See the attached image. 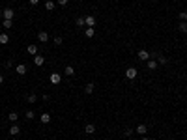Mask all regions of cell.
Segmentation results:
<instances>
[{
	"mask_svg": "<svg viewBox=\"0 0 187 140\" xmlns=\"http://www.w3.org/2000/svg\"><path fill=\"white\" fill-rule=\"evenodd\" d=\"M137 75H139V69L137 67H127V69H125V77H127L129 81L137 78Z\"/></svg>",
	"mask_w": 187,
	"mask_h": 140,
	"instance_id": "cell-1",
	"label": "cell"
},
{
	"mask_svg": "<svg viewBox=\"0 0 187 140\" xmlns=\"http://www.w3.org/2000/svg\"><path fill=\"white\" fill-rule=\"evenodd\" d=\"M2 17H4V19H9V21H13L15 11H13L11 8H6V9H2Z\"/></svg>",
	"mask_w": 187,
	"mask_h": 140,
	"instance_id": "cell-2",
	"label": "cell"
},
{
	"mask_svg": "<svg viewBox=\"0 0 187 140\" xmlns=\"http://www.w3.org/2000/svg\"><path fill=\"white\" fill-rule=\"evenodd\" d=\"M49 81H50V84H60V81H62V75H60V73H50Z\"/></svg>",
	"mask_w": 187,
	"mask_h": 140,
	"instance_id": "cell-3",
	"label": "cell"
},
{
	"mask_svg": "<svg viewBox=\"0 0 187 140\" xmlns=\"http://www.w3.org/2000/svg\"><path fill=\"white\" fill-rule=\"evenodd\" d=\"M151 56H150V52L148 51H144V49H140L139 51V60H142V62H148Z\"/></svg>",
	"mask_w": 187,
	"mask_h": 140,
	"instance_id": "cell-4",
	"label": "cell"
},
{
	"mask_svg": "<svg viewBox=\"0 0 187 140\" xmlns=\"http://www.w3.org/2000/svg\"><path fill=\"white\" fill-rule=\"evenodd\" d=\"M135 133H137V134H140V136H144V134L148 133V127H146L144 123H140V125H139L137 129H135Z\"/></svg>",
	"mask_w": 187,
	"mask_h": 140,
	"instance_id": "cell-5",
	"label": "cell"
},
{
	"mask_svg": "<svg viewBox=\"0 0 187 140\" xmlns=\"http://www.w3.org/2000/svg\"><path fill=\"white\" fill-rule=\"evenodd\" d=\"M19 133H21V129H19V125H17V123H13V125L9 127V134H11V136H17Z\"/></svg>",
	"mask_w": 187,
	"mask_h": 140,
	"instance_id": "cell-6",
	"label": "cell"
},
{
	"mask_svg": "<svg viewBox=\"0 0 187 140\" xmlns=\"http://www.w3.org/2000/svg\"><path fill=\"white\" fill-rule=\"evenodd\" d=\"M38 39H39L41 43H47V41H49V34H47V32H43V30H41V32L38 34Z\"/></svg>",
	"mask_w": 187,
	"mask_h": 140,
	"instance_id": "cell-7",
	"label": "cell"
},
{
	"mask_svg": "<svg viewBox=\"0 0 187 140\" xmlns=\"http://www.w3.org/2000/svg\"><path fill=\"white\" fill-rule=\"evenodd\" d=\"M15 71H17V75H26V66H24V64H19L17 67H15Z\"/></svg>",
	"mask_w": 187,
	"mask_h": 140,
	"instance_id": "cell-8",
	"label": "cell"
},
{
	"mask_svg": "<svg viewBox=\"0 0 187 140\" xmlns=\"http://www.w3.org/2000/svg\"><path fill=\"white\" fill-rule=\"evenodd\" d=\"M64 75H65V77H73V75H75L73 66H65V67H64Z\"/></svg>",
	"mask_w": 187,
	"mask_h": 140,
	"instance_id": "cell-9",
	"label": "cell"
},
{
	"mask_svg": "<svg viewBox=\"0 0 187 140\" xmlns=\"http://www.w3.org/2000/svg\"><path fill=\"white\" fill-rule=\"evenodd\" d=\"M34 64H36L38 67H41L43 64H45V58H43V56H39V54H36V56H34Z\"/></svg>",
	"mask_w": 187,
	"mask_h": 140,
	"instance_id": "cell-10",
	"label": "cell"
},
{
	"mask_svg": "<svg viewBox=\"0 0 187 140\" xmlns=\"http://www.w3.org/2000/svg\"><path fill=\"white\" fill-rule=\"evenodd\" d=\"M86 26H88V28H94V26H95V19H94V15H86Z\"/></svg>",
	"mask_w": 187,
	"mask_h": 140,
	"instance_id": "cell-11",
	"label": "cell"
},
{
	"mask_svg": "<svg viewBox=\"0 0 187 140\" xmlns=\"http://www.w3.org/2000/svg\"><path fill=\"white\" fill-rule=\"evenodd\" d=\"M84 133H86V134H94V133H95V125H94V123H86Z\"/></svg>",
	"mask_w": 187,
	"mask_h": 140,
	"instance_id": "cell-12",
	"label": "cell"
},
{
	"mask_svg": "<svg viewBox=\"0 0 187 140\" xmlns=\"http://www.w3.org/2000/svg\"><path fill=\"white\" fill-rule=\"evenodd\" d=\"M155 58H157V64H161V66H166V64H169V60H166L163 54H154Z\"/></svg>",
	"mask_w": 187,
	"mask_h": 140,
	"instance_id": "cell-13",
	"label": "cell"
},
{
	"mask_svg": "<svg viewBox=\"0 0 187 140\" xmlns=\"http://www.w3.org/2000/svg\"><path fill=\"white\" fill-rule=\"evenodd\" d=\"M8 119H9L11 123H17V122H19V114H17V112H9V114H8Z\"/></svg>",
	"mask_w": 187,
	"mask_h": 140,
	"instance_id": "cell-14",
	"label": "cell"
},
{
	"mask_svg": "<svg viewBox=\"0 0 187 140\" xmlns=\"http://www.w3.org/2000/svg\"><path fill=\"white\" fill-rule=\"evenodd\" d=\"M8 43H9V36L6 32H2L0 34V45H8Z\"/></svg>",
	"mask_w": 187,
	"mask_h": 140,
	"instance_id": "cell-15",
	"label": "cell"
},
{
	"mask_svg": "<svg viewBox=\"0 0 187 140\" xmlns=\"http://www.w3.org/2000/svg\"><path fill=\"white\" fill-rule=\"evenodd\" d=\"M26 51H28V54L36 56V54H38V45H28V47H26Z\"/></svg>",
	"mask_w": 187,
	"mask_h": 140,
	"instance_id": "cell-16",
	"label": "cell"
},
{
	"mask_svg": "<svg viewBox=\"0 0 187 140\" xmlns=\"http://www.w3.org/2000/svg\"><path fill=\"white\" fill-rule=\"evenodd\" d=\"M94 90H95V86H94V82H88L86 86H84V92H86V93H94Z\"/></svg>",
	"mask_w": 187,
	"mask_h": 140,
	"instance_id": "cell-17",
	"label": "cell"
},
{
	"mask_svg": "<svg viewBox=\"0 0 187 140\" xmlns=\"http://www.w3.org/2000/svg\"><path fill=\"white\" fill-rule=\"evenodd\" d=\"M54 6H56V4H54L53 0H47V2H45V9H47V11H53Z\"/></svg>",
	"mask_w": 187,
	"mask_h": 140,
	"instance_id": "cell-18",
	"label": "cell"
},
{
	"mask_svg": "<svg viewBox=\"0 0 187 140\" xmlns=\"http://www.w3.org/2000/svg\"><path fill=\"white\" fill-rule=\"evenodd\" d=\"M39 122H41V123H49V122H50V116L45 112V114H41V116H39Z\"/></svg>",
	"mask_w": 187,
	"mask_h": 140,
	"instance_id": "cell-19",
	"label": "cell"
},
{
	"mask_svg": "<svg viewBox=\"0 0 187 140\" xmlns=\"http://www.w3.org/2000/svg\"><path fill=\"white\" fill-rule=\"evenodd\" d=\"M146 66H148V69L154 71V69H157V62H155V60H148V64H146Z\"/></svg>",
	"mask_w": 187,
	"mask_h": 140,
	"instance_id": "cell-20",
	"label": "cell"
},
{
	"mask_svg": "<svg viewBox=\"0 0 187 140\" xmlns=\"http://www.w3.org/2000/svg\"><path fill=\"white\" fill-rule=\"evenodd\" d=\"M178 30H180L181 34H187V23H183V21H181V23L178 24Z\"/></svg>",
	"mask_w": 187,
	"mask_h": 140,
	"instance_id": "cell-21",
	"label": "cell"
},
{
	"mask_svg": "<svg viewBox=\"0 0 187 140\" xmlns=\"http://www.w3.org/2000/svg\"><path fill=\"white\" fill-rule=\"evenodd\" d=\"M77 26H86V17H77Z\"/></svg>",
	"mask_w": 187,
	"mask_h": 140,
	"instance_id": "cell-22",
	"label": "cell"
},
{
	"mask_svg": "<svg viewBox=\"0 0 187 140\" xmlns=\"http://www.w3.org/2000/svg\"><path fill=\"white\" fill-rule=\"evenodd\" d=\"M2 26L6 28V30H8V28H13V21H9V19H4V24H2Z\"/></svg>",
	"mask_w": 187,
	"mask_h": 140,
	"instance_id": "cell-23",
	"label": "cell"
},
{
	"mask_svg": "<svg viewBox=\"0 0 187 140\" xmlns=\"http://www.w3.org/2000/svg\"><path fill=\"white\" fill-rule=\"evenodd\" d=\"M26 101H28L30 105H34V103H36V101H38V97H36V93H30V95H28V99H26Z\"/></svg>",
	"mask_w": 187,
	"mask_h": 140,
	"instance_id": "cell-24",
	"label": "cell"
},
{
	"mask_svg": "<svg viewBox=\"0 0 187 140\" xmlns=\"http://www.w3.org/2000/svg\"><path fill=\"white\" fill-rule=\"evenodd\" d=\"M94 34H95V30H94V28H86L84 36H86V37H94Z\"/></svg>",
	"mask_w": 187,
	"mask_h": 140,
	"instance_id": "cell-25",
	"label": "cell"
},
{
	"mask_svg": "<svg viewBox=\"0 0 187 140\" xmlns=\"http://www.w3.org/2000/svg\"><path fill=\"white\" fill-rule=\"evenodd\" d=\"M178 17H180V21L187 23V11H180V13H178Z\"/></svg>",
	"mask_w": 187,
	"mask_h": 140,
	"instance_id": "cell-26",
	"label": "cell"
},
{
	"mask_svg": "<svg viewBox=\"0 0 187 140\" xmlns=\"http://www.w3.org/2000/svg\"><path fill=\"white\" fill-rule=\"evenodd\" d=\"M53 43H54V45H58V47H60V45H62V43H64V39H62V37H60V36H56V37H54V39H53Z\"/></svg>",
	"mask_w": 187,
	"mask_h": 140,
	"instance_id": "cell-27",
	"label": "cell"
},
{
	"mask_svg": "<svg viewBox=\"0 0 187 140\" xmlns=\"http://www.w3.org/2000/svg\"><path fill=\"white\" fill-rule=\"evenodd\" d=\"M68 2H69V0H56L58 6H68Z\"/></svg>",
	"mask_w": 187,
	"mask_h": 140,
	"instance_id": "cell-28",
	"label": "cell"
},
{
	"mask_svg": "<svg viewBox=\"0 0 187 140\" xmlns=\"http://www.w3.org/2000/svg\"><path fill=\"white\" fill-rule=\"evenodd\" d=\"M24 116H26V119H34V112H32V110H28L26 114H24Z\"/></svg>",
	"mask_w": 187,
	"mask_h": 140,
	"instance_id": "cell-29",
	"label": "cell"
},
{
	"mask_svg": "<svg viewBox=\"0 0 187 140\" xmlns=\"http://www.w3.org/2000/svg\"><path fill=\"white\" fill-rule=\"evenodd\" d=\"M135 131H133V129H125V131H124V134H125V136H131V134H133Z\"/></svg>",
	"mask_w": 187,
	"mask_h": 140,
	"instance_id": "cell-30",
	"label": "cell"
},
{
	"mask_svg": "<svg viewBox=\"0 0 187 140\" xmlns=\"http://www.w3.org/2000/svg\"><path fill=\"white\" fill-rule=\"evenodd\" d=\"M30 4H32V6H36V4H39V0H28Z\"/></svg>",
	"mask_w": 187,
	"mask_h": 140,
	"instance_id": "cell-31",
	"label": "cell"
},
{
	"mask_svg": "<svg viewBox=\"0 0 187 140\" xmlns=\"http://www.w3.org/2000/svg\"><path fill=\"white\" fill-rule=\"evenodd\" d=\"M0 84H4V75H0Z\"/></svg>",
	"mask_w": 187,
	"mask_h": 140,
	"instance_id": "cell-32",
	"label": "cell"
},
{
	"mask_svg": "<svg viewBox=\"0 0 187 140\" xmlns=\"http://www.w3.org/2000/svg\"><path fill=\"white\" fill-rule=\"evenodd\" d=\"M142 140H150V138H148V136H142Z\"/></svg>",
	"mask_w": 187,
	"mask_h": 140,
	"instance_id": "cell-33",
	"label": "cell"
},
{
	"mask_svg": "<svg viewBox=\"0 0 187 140\" xmlns=\"http://www.w3.org/2000/svg\"><path fill=\"white\" fill-rule=\"evenodd\" d=\"M0 19H2V9H0Z\"/></svg>",
	"mask_w": 187,
	"mask_h": 140,
	"instance_id": "cell-34",
	"label": "cell"
}]
</instances>
